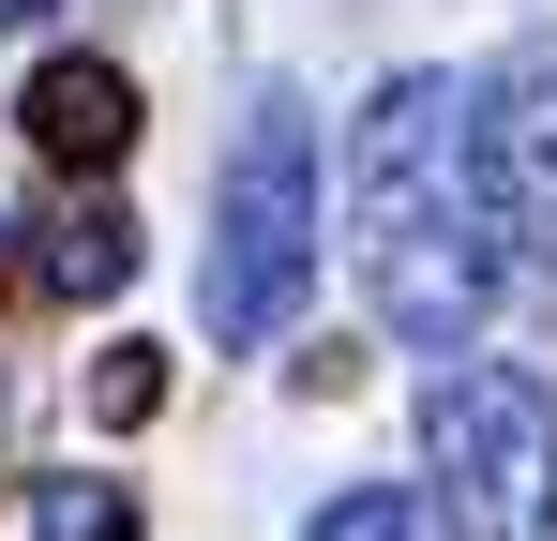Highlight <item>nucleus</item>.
Returning a JSON list of instances; mask_svg holds the SVG:
<instances>
[{
	"mask_svg": "<svg viewBox=\"0 0 557 541\" xmlns=\"http://www.w3.org/2000/svg\"><path fill=\"white\" fill-rule=\"evenodd\" d=\"M151 406H166V347H106L91 361V422L121 437V422H151Z\"/></svg>",
	"mask_w": 557,
	"mask_h": 541,
	"instance_id": "8",
	"label": "nucleus"
},
{
	"mask_svg": "<svg viewBox=\"0 0 557 541\" xmlns=\"http://www.w3.org/2000/svg\"><path fill=\"white\" fill-rule=\"evenodd\" d=\"M467 136H482V196H497V226L543 241V226H557V46L467 76Z\"/></svg>",
	"mask_w": 557,
	"mask_h": 541,
	"instance_id": "4",
	"label": "nucleus"
},
{
	"mask_svg": "<svg viewBox=\"0 0 557 541\" xmlns=\"http://www.w3.org/2000/svg\"><path fill=\"white\" fill-rule=\"evenodd\" d=\"M347 256H362L376 331L407 347H467L512 286V226L482 196V136H467V76H376L362 136H347Z\"/></svg>",
	"mask_w": 557,
	"mask_h": 541,
	"instance_id": "1",
	"label": "nucleus"
},
{
	"mask_svg": "<svg viewBox=\"0 0 557 541\" xmlns=\"http://www.w3.org/2000/svg\"><path fill=\"white\" fill-rule=\"evenodd\" d=\"M422 496L453 541H557V391L528 361H467L422 406Z\"/></svg>",
	"mask_w": 557,
	"mask_h": 541,
	"instance_id": "3",
	"label": "nucleus"
},
{
	"mask_svg": "<svg viewBox=\"0 0 557 541\" xmlns=\"http://www.w3.org/2000/svg\"><path fill=\"white\" fill-rule=\"evenodd\" d=\"M15 121H30L46 166H121V136H136V76H121V61H46Z\"/></svg>",
	"mask_w": 557,
	"mask_h": 541,
	"instance_id": "5",
	"label": "nucleus"
},
{
	"mask_svg": "<svg viewBox=\"0 0 557 541\" xmlns=\"http://www.w3.org/2000/svg\"><path fill=\"white\" fill-rule=\"evenodd\" d=\"M301 541H453V527H437V496H422V481H362V496H332Z\"/></svg>",
	"mask_w": 557,
	"mask_h": 541,
	"instance_id": "7",
	"label": "nucleus"
},
{
	"mask_svg": "<svg viewBox=\"0 0 557 541\" xmlns=\"http://www.w3.org/2000/svg\"><path fill=\"white\" fill-rule=\"evenodd\" d=\"M0 15H30V0H0Z\"/></svg>",
	"mask_w": 557,
	"mask_h": 541,
	"instance_id": "10",
	"label": "nucleus"
},
{
	"mask_svg": "<svg viewBox=\"0 0 557 541\" xmlns=\"http://www.w3.org/2000/svg\"><path fill=\"white\" fill-rule=\"evenodd\" d=\"M301 286H317V121L301 105H257L242 121V151L211 180V347H272L286 316H301Z\"/></svg>",
	"mask_w": 557,
	"mask_h": 541,
	"instance_id": "2",
	"label": "nucleus"
},
{
	"mask_svg": "<svg viewBox=\"0 0 557 541\" xmlns=\"http://www.w3.org/2000/svg\"><path fill=\"white\" fill-rule=\"evenodd\" d=\"M30 527H46V541H136V512H121L106 481H46V496H30Z\"/></svg>",
	"mask_w": 557,
	"mask_h": 541,
	"instance_id": "9",
	"label": "nucleus"
},
{
	"mask_svg": "<svg viewBox=\"0 0 557 541\" xmlns=\"http://www.w3.org/2000/svg\"><path fill=\"white\" fill-rule=\"evenodd\" d=\"M121 270H136V226H121V211H61V226H46V286H61V301H106V286H121Z\"/></svg>",
	"mask_w": 557,
	"mask_h": 541,
	"instance_id": "6",
	"label": "nucleus"
}]
</instances>
